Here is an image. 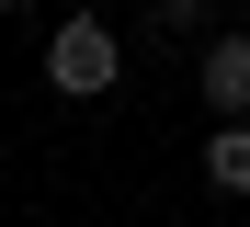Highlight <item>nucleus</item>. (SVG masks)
<instances>
[{
    "instance_id": "f257e3e1",
    "label": "nucleus",
    "mask_w": 250,
    "mask_h": 227,
    "mask_svg": "<svg viewBox=\"0 0 250 227\" xmlns=\"http://www.w3.org/2000/svg\"><path fill=\"white\" fill-rule=\"evenodd\" d=\"M114 80H125V45H114V23H103V12H68V23L46 34V91H68V103H103Z\"/></svg>"
},
{
    "instance_id": "f03ea898",
    "label": "nucleus",
    "mask_w": 250,
    "mask_h": 227,
    "mask_svg": "<svg viewBox=\"0 0 250 227\" xmlns=\"http://www.w3.org/2000/svg\"><path fill=\"white\" fill-rule=\"evenodd\" d=\"M193 91H205V103H216L228 125H250V34H216V45H205Z\"/></svg>"
},
{
    "instance_id": "7ed1b4c3",
    "label": "nucleus",
    "mask_w": 250,
    "mask_h": 227,
    "mask_svg": "<svg viewBox=\"0 0 250 227\" xmlns=\"http://www.w3.org/2000/svg\"><path fill=\"white\" fill-rule=\"evenodd\" d=\"M205 182H216V193H250V125H216L205 136V159H193Z\"/></svg>"
},
{
    "instance_id": "20e7f679",
    "label": "nucleus",
    "mask_w": 250,
    "mask_h": 227,
    "mask_svg": "<svg viewBox=\"0 0 250 227\" xmlns=\"http://www.w3.org/2000/svg\"><path fill=\"white\" fill-rule=\"evenodd\" d=\"M193 12H205V0H148V23H159V34H182Z\"/></svg>"
},
{
    "instance_id": "39448f33",
    "label": "nucleus",
    "mask_w": 250,
    "mask_h": 227,
    "mask_svg": "<svg viewBox=\"0 0 250 227\" xmlns=\"http://www.w3.org/2000/svg\"><path fill=\"white\" fill-rule=\"evenodd\" d=\"M0 23H12V0H0Z\"/></svg>"
}]
</instances>
